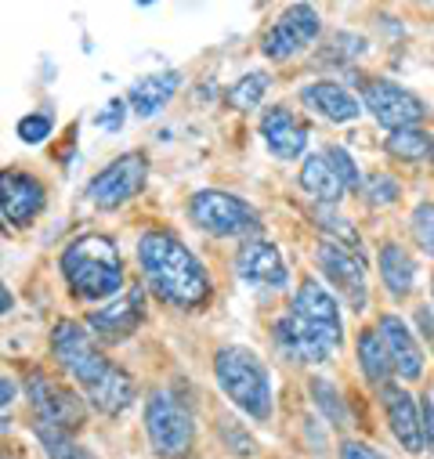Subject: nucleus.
<instances>
[{"label": "nucleus", "mask_w": 434, "mask_h": 459, "mask_svg": "<svg viewBox=\"0 0 434 459\" xmlns=\"http://www.w3.org/2000/svg\"><path fill=\"white\" fill-rule=\"evenodd\" d=\"M51 351H55L58 366L83 387V394L91 398V405L98 412L117 416L131 405V398H135L131 377L94 348V340L87 336V329L80 322L62 318L51 329Z\"/></svg>", "instance_id": "f257e3e1"}, {"label": "nucleus", "mask_w": 434, "mask_h": 459, "mask_svg": "<svg viewBox=\"0 0 434 459\" xmlns=\"http://www.w3.org/2000/svg\"><path fill=\"white\" fill-rule=\"evenodd\" d=\"M265 91H268V73H247L243 80H236L229 87V105L232 108H254V105H261Z\"/></svg>", "instance_id": "bb28decb"}, {"label": "nucleus", "mask_w": 434, "mask_h": 459, "mask_svg": "<svg viewBox=\"0 0 434 459\" xmlns=\"http://www.w3.org/2000/svg\"><path fill=\"white\" fill-rule=\"evenodd\" d=\"M236 272H239L243 282H250V286H268V290H282L286 279H290L279 247H272V243H265V239L243 243V250H239V257H236Z\"/></svg>", "instance_id": "2eb2a0df"}, {"label": "nucleus", "mask_w": 434, "mask_h": 459, "mask_svg": "<svg viewBox=\"0 0 434 459\" xmlns=\"http://www.w3.org/2000/svg\"><path fill=\"white\" fill-rule=\"evenodd\" d=\"M311 391H315V398H318V405H322L326 416H330L334 423H344V405H341V398H337V391H334L330 384H326V380H315Z\"/></svg>", "instance_id": "7c9ffc66"}, {"label": "nucleus", "mask_w": 434, "mask_h": 459, "mask_svg": "<svg viewBox=\"0 0 434 459\" xmlns=\"http://www.w3.org/2000/svg\"><path fill=\"white\" fill-rule=\"evenodd\" d=\"M145 430H149V445L167 459L185 455L195 437V423H192L188 409L167 391H156L145 402Z\"/></svg>", "instance_id": "39448f33"}, {"label": "nucleus", "mask_w": 434, "mask_h": 459, "mask_svg": "<svg viewBox=\"0 0 434 459\" xmlns=\"http://www.w3.org/2000/svg\"><path fill=\"white\" fill-rule=\"evenodd\" d=\"M290 315H297L300 322L315 325L318 333L330 336L334 343H341V336H344V325H341V311H337L334 293L326 290V286H318V282H311V279H304V286L293 293Z\"/></svg>", "instance_id": "4468645a"}, {"label": "nucleus", "mask_w": 434, "mask_h": 459, "mask_svg": "<svg viewBox=\"0 0 434 459\" xmlns=\"http://www.w3.org/2000/svg\"><path fill=\"white\" fill-rule=\"evenodd\" d=\"M275 340H279V348L297 362H326L330 351L337 348L330 336L318 333L308 322H300L297 315H286V318L275 322Z\"/></svg>", "instance_id": "dca6fc26"}, {"label": "nucleus", "mask_w": 434, "mask_h": 459, "mask_svg": "<svg viewBox=\"0 0 434 459\" xmlns=\"http://www.w3.org/2000/svg\"><path fill=\"white\" fill-rule=\"evenodd\" d=\"M62 275L80 300H108L124 290V261L105 236H80L62 254Z\"/></svg>", "instance_id": "7ed1b4c3"}, {"label": "nucleus", "mask_w": 434, "mask_h": 459, "mask_svg": "<svg viewBox=\"0 0 434 459\" xmlns=\"http://www.w3.org/2000/svg\"><path fill=\"white\" fill-rule=\"evenodd\" d=\"M124 112H127V108H124V101H120V98H117V101H108V105H105V112L98 117V127L117 131V127H120V120H124Z\"/></svg>", "instance_id": "473e14b6"}, {"label": "nucleus", "mask_w": 434, "mask_h": 459, "mask_svg": "<svg viewBox=\"0 0 434 459\" xmlns=\"http://www.w3.org/2000/svg\"><path fill=\"white\" fill-rule=\"evenodd\" d=\"M145 178H149V160L142 152H127V156L108 163L101 174L91 178L87 199L94 206H101V210H113V206L135 199L145 188Z\"/></svg>", "instance_id": "0eeeda50"}, {"label": "nucleus", "mask_w": 434, "mask_h": 459, "mask_svg": "<svg viewBox=\"0 0 434 459\" xmlns=\"http://www.w3.org/2000/svg\"><path fill=\"white\" fill-rule=\"evenodd\" d=\"M142 318H145V293L135 286V290L120 293L117 300H108L105 307L91 311L87 315V325L101 340H124V336H131L142 325Z\"/></svg>", "instance_id": "ddd939ff"}, {"label": "nucleus", "mask_w": 434, "mask_h": 459, "mask_svg": "<svg viewBox=\"0 0 434 459\" xmlns=\"http://www.w3.org/2000/svg\"><path fill=\"white\" fill-rule=\"evenodd\" d=\"M341 459H384L377 448H369V445H362V441H344V448H341Z\"/></svg>", "instance_id": "72a5a7b5"}, {"label": "nucleus", "mask_w": 434, "mask_h": 459, "mask_svg": "<svg viewBox=\"0 0 434 459\" xmlns=\"http://www.w3.org/2000/svg\"><path fill=\"white\" fill-rule=\"evenodd\" d=\"M300 188L308 195H315L318 203H337L341 192H344L341 178L334 174V167H330V160H326V156H308L304 160V167H300Z\"/></svg>", "instance_id": "4be33fe9"}, {"label": "nucleus", "mask_w": 434, "mask_h": 459, "mask_svg": "<svg viewBox=\"0 0 434 459\" xmlns=\"http://www.w3.org/2000/svg\"><path fill=\"white\" fill-rule=\"evenodd\" d=\"M315 257H318V268L326 272V279L344 293V300L355 311H362V304H366V261L359 254L344 250L341 243H330V239L318 243Z\"/></svg>", "instance_id": "f8f14e48"}, {"label": "nucleus", "mask_w": 434, "mask_h": 459, "mask_svg": "<svg viewBox=\"0 0 434 459\" xmlns=\"http://www.w3.org/2000/svg\"><path fill=\"white\" fill-rule=\"evenodd\" d=\"M192 221L210 236H247L261 224L257 221V210L250 203H243L239 195H229V192H195L192 195Z\"/></svg>", "instance_id": "423d86ee"}, {"label": "nucleus", "mask_w": 434, "mask_h": 459, "mask_svg": "<svg viewBox=\"0 0 434 459\" xmlns=\"http://www.w3.org/2000/svg\"><path fill=\"white\" fill-rule=\"evenodd\" d=\"M48 195L44 185L22 170H0V228H26L40 217Z\"/></svg>", "instance_id": "9d476101"}, {"label": "nucleus", "mask_w": 434, "mask_h": 459, "mask_svg": "<svg viewBox=\"0 0 434 459\" xmlns=\"http://www.w3.org/2000/svg\"><path fill=\"white\" fill-rule=\"evenodd\" d=\"M213 377L221 391L254 420L272 416V380L265 362L247 348H221L213 355Z\"/></svg>", "instance_id": "20e7f679"}, {"label": "nucleus", "mask_w": 434, "mask_h": 459, "mask_svg": "<svg viewBox=\"0 0 434 459\" xmlns=\"http://www.w3.org/2000/svg\"><path fill=\"white\" fill-rule=\"evenodd\" d=\"M359 366H362V373H366L373 384H384V380L395 373L391 355H387V348H384L380 333H362V336H359Z\"/></svg>", "instance_id": "b1692460"}, {"label": "nucleus", "mask_w": 434, "mask_h": 459, "mask_svg": "<svg viewBox=\"0 0 434 459\" xmlns=\"http://www.w3.org/2000/svg\"><path fill=\"white\" fill-rule=\"evenodd\" d=\"M0 459H4V455H0Z\"/></svg>", "instance_id": "4c0bfd02"}, {"label": "nucleus", "mask_w": 434, "mask_h": 459, "mask_svg": "<svg viewBox=\"0 0 434 459\" xmlns=\"http://www.w3.org/2000/svg\"><path fill=\"white\" fill-rule=\"evenodd\" d=\"M384 405H387V420H391L395 437H398L409 452H420V448L427 445V437H423V427H420L423 416H420V405L412 402V394H405V391H398V387H387Z\"/></svg>", "instance_id": "a211bd4d"}, {"label": "nucleus", "mask_w": 434, "mask_h": 459, "mask_svg": "<svg viewBox=\"0 0 434 459\" xmlns=\"http://www.w3.org/2000/svg\"><path fill=\"white\" fill-rule=\"evenodd\" d=\"M318 12L311 8V4H290L279 19H275V26L265 33V40H261V51L268 55V58H290V55H297V51H304L315 37H318Z\"/></svg>", "instance_id": "9b49d317"}, {"label": "nucleus", "mask_w": 434, "mask_h": 459, "mask_svg": "<svg viewBox=\"0 0 434 459\" xmlns=\"http://www.w3.org/2000/svg\"><path fill=\"white\" fill-rule=\"evenodd\" d=\"M261 134L268 142V149L279 156V160H297L308 145V131L290 117L286 108H272L265 112V120H261Z\"/></svg>", "instance_id": "aec40b11"}, {"label": "nucleus", "mask_w": 434, "mask_h": 459, "mask_svg": "<svg viewBox=\"0 0 434 459\" xmlns=\"http://www.w3.org/2000/svg\"><path fill=\"white\" fill-rule=\"evenodd\" d=\"M387 152L398 156V160H423V156L434 152V142L423 131H416V127L412 131H395L387 138Z\"/></svg>", "instance_id": "a878e982"}, {"label": "nucleus", "mask_w": 434, "mask_h": 459, "mask_svg": "<svg viewBox=\"0 0 434 459\" xmlns=\"http://www.w3.org/2000/svg\"><path fill=\"white\" fill-rule=\"evenodd\" d=\"M420 416H423V437L434 448V409L430 405H420Z\"/></svg>", "instance_id": "c9c22d12"}, {"label": "nucleus", "mask_w": 434, "mask_h": 459, "mask_svg": "<svg viewBox=\"0 0 434 459\" xmlns=\"http://www.w3.org/2000/svg\"><path fill=\"white\" fill-rule=\"evenodd\" d=\"M366 195H369V203L384 206V203H395V199H398V185H395L391 178L377 174V178H369V181H366Z\"/></svg>", "instance_id": "2f4dec72"}, {"label": "nucleus", "mask_w": 434, "mask_h": 459, "mask_svg": "<svg viewBox=\"0 0 434 459\" xmlns=\"http://www.w3.org/2000/svg\"><path fill=\"white\" fill-rule=\"evenodd\" d=\"M326 160H330V167H334V174L341 178V185H344V188H359L355 160H352L344 149H330V152H326Z\"/></svg>", "instance_id": "c756f323"}, {"label": "nucleus", "mask_w": 434, "mask_h": 459, "mask_svg": "<svg viewBox=\"0 0 434 459\" xmlns=\"http://www.w3.org/2000/svg\"><path fill=\"white\" fill-rule=\"evenodd\" d=\"M12 402H15V384H12V380H4V377H0V412H4V409H8ZM4 427H8V423L0 420V430H4Z\"/></svg>", "instance_id": "f704fd0d"}, {"label": "nucleus", "mask_w": 434, "mask_h": 459, "mask_svg": "<svg viewBox=\"0 0 434 459\" xmlns=\"http://www.w3.org/2000/svg\"><path fill=\"white\" fill-rule=\"evenodd\" d=\"M26 398H30V405H33V412H37L40 423H55V427H65L69 430V427H76L83 420L80 398L69 387H62L55 377L40 373V369H33L26 377Z\"/></svg>", "instance_id": "1a4fd4ad"}, {"label": "nucleus", "mask_w": 434, "mask_h": 459, "mask_svg": "<svg viewBox=\"0 0 434 459\" xmlns=\"http://www.w3.org/2000/svg\"><path fill=\"white\" fill-rule=\"evenodd\" d=\"M138 261H142V272H145V279L160 300L188 311L210 297L206 268L174 232H163V228L145 232L138 243Z\"/></svg>", "instance_id": "f03ea898"}, {"label": "nucleus", "mask_w": 434, "mask_h": 459, "mask_svg": "<svg viewBox=\"0 0 434 459\" xmlns=\"http://www.w3.org/2000/svg\"><path fill=\"white\" fill-rule=\"evenodd\" d=\"M377 333H380L384 348H387V355H391L395 373H398L402 380H420V373H423V355H420V348H416V340L409 336L405 322H402L398 315H384L380 325H377Z\"/></svg>", "instance_id": "f3484780"}, {"label": "nucleus", "mask_w": 434, "mask_h": 459, "mask_svg": "<svg viewBox=\"0 0 434 459\" xmlns=\"http://www.w3.org/2000/svg\"><path fill=\"white\" fill-rule=\"evenodd\" d=\"M300 98H304V105L308 108H315L318 117H326V120H334V124H348V120H355L359 117V101H355V94L352 91H344L341 83H311V87H304L300 91Z\"/></svg>", "instance_id": "6ab92c4d"}, {"label": "nucleus", "mask_w": 434, "mask_h": 459, "mask_svg": "<svg viewBox=\"0 0 434 459\" xmlns=\"http://www.w3.org/2000/svg\"><path fill=\"white\" fill-rule=\"evenodd\" d=\"M412 236L423 247V254L434 257V203H420L412 213Z\"/></svg>", "instance_id": "cd10ccee"}, {"label": "nucleus", "mask_w": 434, "mask_h": 459, "mask_svg": "<svg viewBox=\"0 0 434 459\" xmlns=\"http://www.w3.org/2000/svg\"><path fill=\"white\" fill-rule=\"evenodd\" d=\"M380 275H384V286H387L391 297H405L412 290L416 268H412V261L402 247H384L380 250Z\"/></svg>", "instance_id": "5701e85b"}, {"label": "nucleus", "mask_w": 434, "mask_h": 459, "mask_svg": "<svg viewBox=\"0 0 434 459\" xmlns=\"http://www.w3.org/2000/svg\"><path fill=\"white\" fill-rule=\"evenodd\" d=\"M51 117H44V112H30V117H22L19 120V138L26 142V145H40V142H48L51 138Z\"/></svg>", "instance_id": "c85d7f7f"}, {"label": "nucleus", "mask_w": 434, "mask_h": 459, "mask_svg": "<svg viewBox=\"0 0 434 459\" xmlns=\"http://www.w3.org/2000/svg\"><path fill=\"white\" fill-rule=\"evenodd\" d=\"M366 108L373 112V120L380 127H387L391 134L395 131H412L427 112V105L412 91H405L391 80H369L366 83Z\"/></svg>", "instance_id": "6e6552de"}, {"label": "nucleus", "mask_w": 434, "mask_h": 459, "mask_svg": "<svg viewBox=\"0 0 434 459\" xmlns=\"http://www.w3.org/2000/svg\"><path fill=\"white\" fill-rule=\"evenodd\" d=\"M181 83V73H156V76H142L131 91H127V105L135 108V117L149 120L156 112L170 101V94L178 91Z\"/></svg>", "instance_id": "412c9836"}, {"label": "nucleus", "mask_w": 434, "mask_h": 459, "mask_svg": "<svg viewBox=\"0 0 434 459\" xmlns=\"http://www.w3.org/2000/svg\"><path fill=\"white\" fill-rule=\"evenodd\" d=\"M4 311H12V293H8V286H0V315Z\"/></svg>", "instance_id": "e433bc0d"}, {"label": "nucleus", "mask_w": 434, "mask_h": 459, "mask_svg": "<svg viewBox=\"0 0 434 459\" xmlns=\"http://www.w3.org/2000/svg\"><path fill=\"white\" fill-rule=\"evenodd\" d=\"M430 290H434V286H430Z\"/></svg>", "instance_id": "58836bf2"}, {"label": "nucleus", "mask_w": 434, "mask_h": 459, "mask_svg": "<svg viewBox=\"0 0 434 459\" xmlns=\"http://www.w3.org/2000/svg\"><path fill=\"white\" fill-rule=\"evenodd\" d=\"M33 434L40 437V445H44V452H48L51 459H94L83 445L73 441V434H69L65 427H55V423H40V420H37Z\"/></svg>", "instance_id": "393cba45"}]
</instances>
